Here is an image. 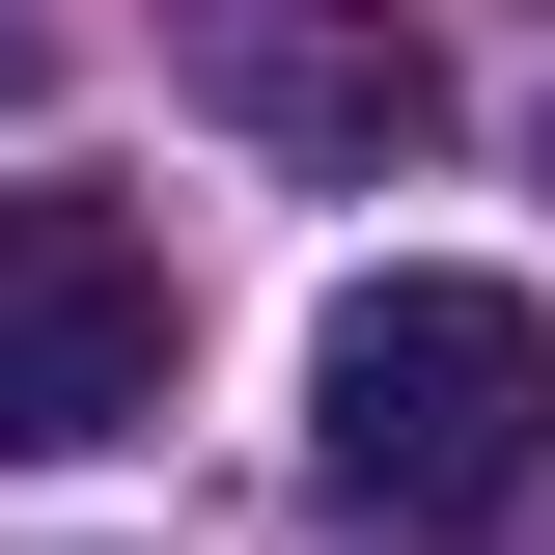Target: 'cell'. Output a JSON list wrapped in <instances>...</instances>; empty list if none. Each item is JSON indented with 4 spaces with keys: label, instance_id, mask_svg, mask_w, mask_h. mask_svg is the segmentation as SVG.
<instances>
[{
    "label": "cell",
    "instance_id": "6da1fadb",
    "mask_svg": "<svg viewBox=\"0 0 555 555\" xmlns=\"http://www.w3.org/2000/svg\"><path fill=\"white\" fill-rule=\"evenodd\" d=\"M306 444H334L361 528H528L555 500V306L528 278H334V334H306Z\"/></svg>",
    "mask_w": 555,
    "mask_h": 555
},
{
    "label": "cell",
    "instance_id": "7a4b0ae2",
    "mask_svg": "<svg viewBox=\"0 0 555 555\" xmlns=\"http://www.w3.org/2000/svg\"><path fill=\"white\" fill-rule=\"evenodd\" d=\"M167 416V250L112 195H0V473H56V444H139Z\"/></svg>",
    "mask_w": 555,
    "mask_h": 555
},
{
    "label": "cell",
    "instance_id": "3957f363",
    "mask_svg": "<svg viewBox=\"0 0 555 555\" xmlns=\"http://www.w3.org/2000/svg\"><path fill=\"white\" fill-rule=\"evenodd\" d=\"M195 83L278 139V167H334V195H389L416 139H444V56H416L389 0H195Z\"/></svg>",
    "mask_w": 555,
    "mask_h": 555
}]
</instances>
